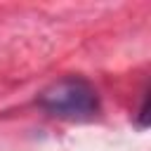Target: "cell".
<instances>
[{
  "label": "cell",
  "instance_id": "6da1fadb",
  "mask_svg": "<svg viewBox=\"0 0 151 151\" xmlns=\"http://www.w3.org/2000/svg\"><path fill=\"white\" fill-rule=\"evenodd\" d=\"M38 106L66 120H90L99 113V94L83 76H64L38 94Z\"/></svg>",
  "mask_w": 151,
  "mask_h": 151
}]
</instances>
